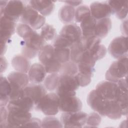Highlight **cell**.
Masks as SVG:
<instances>
[{
	"label": "cell",
	"mask_w": 128,
	"mask_h": 128,
	"mask_svg": "<svg viewBox=\"0 0 128 128\" xmlns=\"http://www.w3.org/2000/svg\"><path fill=\"white\" fill-rule=\"evenodd\" d=\"M29 4L44 16H50L55 7L53 2L49 0H30Z\"/></svg>",
	"instance_id": "cell-21"
},
{
	"label": "cell",
	"mask_w": 128,
	"mask_h": 128,
	"mask_svg": "<svg viewBox=\"0 0 128 128\" xmlns=\"http://www.w3.org/2000/svg\"><path fill=\"white\" fill-rule=\"evenodd\" d=\"M122 112L119 104L116 100H106L103 116H106L112 120H118L121 118Z\"/></svg>",
	"instance_id": "cell-24"
},
{
	"label": "cell",
	"mask_w": 128,
	"mask_h": 128,
	"mask_svg": "<svg viewBox=\"0 0 128 128\" xmlns=\"http://www.w3.org/2000/svg\"><path fill=\"white\" fill-rule=\"evenodd\" d=\"M127 76L128 55L114 62L106 71L105 78L108 81L116 83L120 80L127 78Z\"/></svg>",
	"instance_id": "cell-3"
},
{
	"label": "cell",
	"mask_w": 128,
	"mask_h": 128,
	"mask_svg": "<svg viewBox=\"0 0 128 128\" xmlns=\"http://www.w3.org/2000/svg\"><path fill=\"white\" fill-rule=\"evenodd\" d=\"M95 90L104 100H116L118 87L116 82L106 80L99 82L96 86Z\"/></svg>",
	"instance_id": "cell-11"
},
{
	"label": "cell",
	"mask_w": 128,
	"mask_h": 128,
	"mask_svg": "<svg viewBox=\"0 0 128 128\" xmlns=\"http://www.w3.org/2000/svg\"><path fill=\"white\" fill-rule=\"evenodd\" d=\"M47 116H54L59 112V97L54 92L46 94L34 106Z\"/></svg>",
	"instance_id": "cell-4"
},
{
	"label": "cell",
	"mask_w": 128,
	"mask_h": 128,
	"mask_svg": "<svg viewBox=\"0 0 128 128\" xmlns=\"http://www.w3.org/2000/svg\"><path fill=\"white\" fill-rule=\"evenodd\" d=\"M12 92L10 84L7 78L0 76V106H5L9 102L10 96Z\"/></svg>",
	"instance_id": "cell-25"
},
{
	"label": "cell",
	"mask_w": 128,
	"mask_h": 128,
	"mask_svg": "<svg viewBox=\"0 0 128 128\" xmlns=\"http://www.w3.org/2000/svg\"><path fill=\"white\" fill-rule=\"evenodd\" d=\"M45 87L40 84H28L24 89V95L30 98L34 102V106L46 94Z\"/></svg>",
	"instance_id": "cell-15"
},
{
	"label": "cell",
	"mask_w": 128,
	"mask_h": 128,
	"mask_svg": "<svg viewBox=\"0 0 128 128\" xmlns=\"http://www.w3.org/2000/svg\"><path fill=\"white\" fill-rule=\"evenodd\" d=\"M6 106L7 108H14L24 112H30L34 108V104L30 98L24 96L17 100H10Z\"/></svg>",
	"instance_id": "cell-22"
},
{
	"label": "cell",
	"mask_w": 128,
	"mask_h": 128,
	"mask_svg": "<svg viewBox=\"0 0 128 128\" xmlns=\"http://www.w3.org/2000/svg\"><path fill=\"white\" fill-rule=\"evenodd\" d=\"M57 127L62 128V124L59 120L53 116H48L43 118L42 121V128Z\"/></svg>",
	"instance_id": "cell-38"
},
{
	"label": "cell",
	"mask_w": 128,
	"mask_h": 128,
	"mask_svg": "<svg viewBox=\"0 0 128 128\" xmlns=\"http://www.w3.org/2000/svg\"><path fill=\"white\" fill-rule=\"evenodd\" d=\"M46 73L42 64L34 63L31 66L28 72L30 82L32 84H40L44 80Z\"/></svg>",
	"instance_id": "cell-20"
},
{
	"label": "cell",
	"mask_w": 128,
	"mask_h": 128,
	"mask_svg": "<svg viewBox=\"0 0 128 128\" xmlns=\"http://www.w3.org/2000/svg\"><path fill=\"white\" fill-rule=\"evenodd\" d=\"M91 16L96 20L109 18L112 14L110 6L108 2H94L90 5Z\"/></svg>",
	"instance_id": "cell-16"
},
{
	"label": "cell",
	"mask_w": 128,
	"mask_h": 128,
	"mask_svg": "<svg viewBox=\"0 0 128 128\" xmlns=\"http://www.w3.org/2000/svg\"><path fill=\"white\" fill-rule=\"evenodd\" d=\"M10 82L12 92L10 94V100H15L24 96V89L29 84L30 80L26 73L19 72H11L7 76Z\"/></svg>",
	"instance_id": "cell-1"
},
{
	"label": "cell",
	"mask_w": 128,
	"mask_h": 128,
	"mask_svg": "<svg viewBox=\"0 0 128 128\" xmlns=\"http://www.w3.org/2000/svg\"><path fill=\"white\" fill-rule=\"evenodd\" d=\"M60 35L67 38L73 44L80 42L82 38L80 28L76 24H66L60 31Z\"/></svg>",
	"instance_id": "cell-17"
},
{
	"label": "cell",
	"mask_w": 128,
	"mask_h": 128,
	"mask_svg": "<svg viewBox=\"0 0 128 128\" xmlns=\"http://www.w3.org/2000/svg\"><path fill=\"white\" fill-rule=\"evenodd\" d=\"M93 75L78 72L75 76L76 80L80 86L84 87L88 86L92 81Z\"/></svg>",
	"instance_id": "cell-40"
},
{
	"label": "cell",
	"mask_w": 128,
	"mask_h": 128,
	"mask_svg": "<svg viewBox=\"0 0 128 128\" xmlns=\"http://www.w3.org/2000/svg\"><path fill=\"white\" fill-rule=\"evenodd\" d=\"M127 40L128 37L124 36H118L112 40L108 47V52L113 58L118 59L127 55Z\"/></svg>",
	"instance_id": "cell-10"
},
{
	"label": "cell",
	"mask_w": 128,
	"mask_h": 128,
	"mask_svg": "<svg viewBox=\"0 0 128 128\" xmlns=\"http://www.w3.org/2000/svg\"><path fill=\"white\" fill-rule=\"evenodd\" d=\"M64 2H66L68 4V5L73 6H76L80 4L81 2H82V1H66Z\"/></svg>",
	"instance_id": "cell-45"
},
{
	"label": "cell",
	"mask_w": 128,
	"mask_h": 128,
	"mask_svg": "<svg viewBox=\"0 0 128 128\" xmlns=\"http://www.w3.org/2000/svg\"><path fill=\"white\" fill-rule=\"evenodd\" d=\"M60 75L58 73L50 74L44 80V84L46 89L50 92L56 90L58 85Z\"/></svg>",
	"instance_id": "cell-31"
},
{
	"label": "cell",
	"mask_w": 128,
	"mask_h": 128,
	"mask_svg": "<svg viewBox=\"0 0 128 128\" xmlns=\"http://www.w3.org/2000/svg\"><path fill=\"white\" fill-rule=\"evenodd\" d=\"M8 112L6 128L22 127L32 118V114L13 108H6Z\"/></svg>",
	"instance_id": "cell-8"
},
{
	"label": "cell",
	"mask_w": 128,
	"mask_h": 128,
	"mask_svg": "<svg viewBox=\"0 0 128 128\" xmlns=\"http://www.w3.org/2000/svg\"><path fill=\"white\" fill-rule=\"evenodd\" d=\"M0 126L2 128H6L7 117H8V110L4 106H0Z\"/></svg>",
	"instance_id": "cell-44"
},
{
	"label": "cell",
	"mask_w": 128,
	"mask_h": 128,
	"mask_svg": "<svg viewBox=\"0 0 128 128\" xmlns=\"http://www.w3.org/2000/svg\"><path fill=\"white\" fill-rule=\"evenodd\" d=\"M59 97V110L62 112H76L82 108V102L76 96Z\"/></svg>",
	"instance_id": "cell-12"
},
{
	"label": "cell",
	"mask_w": 128,
	"mask_h": 128,
	"mask_svg": "<svg viewBox=\"0 0 128 128\" xmlns=\"http://www.w3.org/2000/svg\"><path fill=\"white\" fill-rule=\"evenodd\" d=\"M40 34L46 41H50L57 36L55 28L49 24H46L42 28Z\"/></svg>",
	"instance_id": "cell-33"
},
{
	"label": "cell",
	"mask_w": 128,
	"mask_h": 128,
	"mask_svg": "<svg viewBox=\"0 0 128 128\" xmlns=\"http://www.w3.org/2000/svg\"><path fill=\"white\" fill-rule=\"evenodd\" d=\"M34 30L30 26L24 24H19L16 28V33L23 39L26 38Z\"/></svg>",
	"instance_id": "cell-42"
},
{
	"label": "cell",
	"mask_w": 128,
	"mask_h": 128,
	"mask_svg": "<svg viewBox=\"0 0 128 128\" xmlns=\"http://www.w3.org/2000/svg\"><path fill=\"white\" fill-rule=\"evenodd\" d=\"M79 86L75 76L60 74L56 94L58 96H76V90Z\"/></svg>",
	"instance_id": "cell-6"
},
{
	"label": "cell",
	"mask_w": 128,
	"mask_h": 128,
	"mask_svg": "<svg viewBox=\"0 0 128 128\" xmlns=\"http://www.w3.org/2000/svg\"><path fill=\"white\" fill-rule=\"evenodd\" d=\"M112 26V20L106 18L97 20L94 28V34L101 40L105 38L110 30Z\"/></svg>",
	"instance_id": "cell-26"
},
{
	"label": "cell",
	"mask_w": 128,
	"mask_h": 128,
	"mask_svg": "<svg viewBox=\"0 0 128 128\" xmlns=\"http://www.w3.org/2000/svg\"><path fill=\"white\" fill-rule=\"evenodd\" d=\"M86 101L92 110L103 116L106 100H104L95 90L90 91L88 94Z\"/></svg>",
	"instance_id": "cell-18"
},
{
	"label": "cell",
	"mask_w": 128,
	"mask_h": 128,
	"mask_svg": "<svg viewBox=\"0 0 128 128\" xmlns=\"http://www.w3.org/2000/svg\"><path fill=\"white\" fill-rule=\"evenodd\" d=\"M110 7L112 14L120 20L124 19L128 14V0H109L107 2Z\"/></svg>",
	"instance_id": "cell-23"
},
{
	"label": "cell",
	"mask_w": 128,
	"mask_h": 128,
	"mask_svg": "<svg viewBox=\"0 0 128 128\" xmlns=\"http://www.w3.org/2000/svg\"><path fill=\"white\" fill-rule=\"evenodd\" d=\"M39 61L48 74L60 72L62 64L58 61L54 56V47L50 44H46L38 54Z\"/></svg>",
	"instance_id": "cell-2"
},
{
	"label": "cell",
	"mask_w": 128,
	"mask_h": 128,
	"mask_svg": "<svg viewBox=\"0 0 128 128\" xmlns=\"http://www.w3.org/2000/svg\"><path fill=\"white\" fill-rule=\"evenodd\" d=\"M90 15V10L88 6H80L75 10L74 20L76 22L80 23L84 19Z\"/></svg>",
	"instance_id": "cell-37"
},
{
	"label": "cell",
	"mask_w": 128,
	"mask_h": 128,
	"mask_svg": "<svg viewBox=\"0 0 128 128\" xmlns=\"http://www.w3.org/2000/svg\"><path fill=\"white\" fill-rule=\"evenodd\" d=\"M97 20L91 15L84 19L80 22V29L82 36H93Z\"/></svg>",
	"instance_id": "cell-29"
},
{
	"label": "cell",
	"mask_w": 128,
	"mask_h": 128,
	"mask_svg": "<svg viewBox=\"0 0 128 128\" xmlns=\"http://www.w3.org/2000/svg\"><path fill=\"white\" fill-rule=\"evenodd\" d=\"M88 51L91 56L96 62L102 58L106 54V48L101 44L97 45Z\"/></svg>",
	"instance_id": "cell-36"
},
{
	"label": "cell",
	"mask_w": 128,
	"mask_h": 128,
	"mask_svg": "<svg viewBox=\"0 0 128 128\" xmlns=\"http://www.w3.org/2000/svg\"><path fill=\"white\" fill-rule=\"evenodd\" d=\"M20 20L23 24L29 26L33 30H38L42 28L46 22L44 16L40 14L30 4L26 6Z\"/></svg>",
	"instance_id": "cell-5"
},
{
	"label": "cell",
	"mask_w": 128,
	"mask_h": 128,
	"mask_svg": "<svg viewBox=\"0 0 128 128\" xmlns=\"http://www.w3.org/2000/svg\"><path fill=\"white\" fill-rule=\"evenodd\" d=\"M12 66L17 72L26 73L31 66V63L28 58L23 55H16L12 60Z\"/></svg>",
	"instance_id": "cell-27"
},
{
	"label": "cell",
	"mask_w": 128,
	"mask_h": 128,
	"mask_svg": "<svg viewBox=\"0 0 128 128\" xmlns=\"http://www.w3.org/2000/svg\"><path fill=\"white\" fill-rule=\"evenodd\" d=\"M16 22H14L4 16H0V44H7L8 40L16 31Z\"/></svg>",
	"instance_id": "cell-14"
},
{
	"label": "cell",
	"mask_w": 128,
	"mask_h": 128,
	"mask_svg": "<svg viewBox=\"0 0 128 128\" xmlns=\"http://www.w3.org/2000/svg\"><path fill=\"white\" fill-rule=\"evenodd\" d=\"M23 40L22 42V46H25L38 52L46 44V41L40 34L34 30Z\"/></svg>",
	"instance_id": "cell-19"
},
{
	"label": "cell",
	"mask_w": 128,
	"mask_h": 128,
	"mask_svg": "<svg viewBox=\"0 0 128 128\" xmlns=\"http://www.w3.org/2000/svg\"><path fill=\"white\" fill-rule=\"evenodd\" d=\"M76 10L69 5L62 6L59 10L58 17L60 20L64 24H71L74 20Z\"/></svg>",
	"instance_id": "cell-28"
},
{
	"label": "cell",
	"mask_w": 128,
	"mask_h": 128,
	"mask_svg": "<svg viewBox=\"0 0 128 128\" xmlns=\"http://www.w3.org/2000/svg\"><path fill=\"white\" fill-rule=\"evenodd\" d=\"M127 78L120 80L117 82L118 90L116 100L121 108L122 115H128V82Z\"/></svg>",
	"instance_id": "cell-13"
},
{
	"label": "cell",
	"mask_w": 128,
	"mask_h": 128,
	"mask_svg": "<svg viewBox=\"0 0 128 128\" xmlns=\"http://www.w3.org/2000/svg\"><path fill=\"white\" fill-rule=\"evenodd\" d=\"M70 58L72 62L78 64L80 61L82 56L86 50L81 40L72 44L70 48Z\"/></svg>",
	"instance_id": "cell-30"
},
{
	"label": "cell",
	"mask_w": 128,
	"mask_h": 128,
	"mask_svg": "<svg viewBox=\"0 0 128 128\" xmlns=\"http://www.w3.org/2000/svg\"><path fill=\"white\" fill-rule=\"evenodd\" d=\"M54 54L56 60L62 64L70 61V48L54 47Z\"/></svg>",
	"instance_id": "cell-32"
},
{
	"label": "cell",
	"mask_w": 128,
	"mask_h": 128,
	"mask_svg": "<svg viewBox=\"0 0 128 128\" xmlns=\"http://www.w3.org/2000/svg\"><path fill=\"white\" fill-rule=\"evenodd\" d=\"M88 114L82 111L63 112L60 122L64 128H82L86 124Z\"/></svg>",
	"instance_id": "cell-7"
},
{
	"label": "cell",
	"mask_w": 128,
	"mask_h": 128,
	"mask_svg": "<svg viewBox=\"0 0 128 128\" xmlns=\"http://www.w3.org/2000/svg\"><path fill=\"white\" fill-rule=\"evenodd\" d=\"M101 40L100 38L93 35L87 36H82L81 42L85 48L88 50H90L97 45L100 44Z\"/></svg>",
	"instance_id": "cell-35"
},
{
	"label": "cell",
	"mask_w": 128,
	"mask_h": 128,
	"mask_svg": "<svg viewBox=\"0 0 128 128\" xmlns=\"http://www.w3.org/2000/svg\"><path fill=\"white\" fill-rule=\"evenodd\" d=\"M60 72V74L74 76L78 72V65L72 61H68L62 64Z\"/></svg>",
	"instance_id": "cell-34"
},
{
	"label": "cell",
	"mask_w": 128,
	"mask_h": 128,
	"mask_svg": "<svg viewBox=\"0 0 128 128\" xmlns=\"http://www.w3.org/2000/svg\"><path fill=\"white\" fill-rule=\"evenodd\" d=\"M54 40L53 45L54 47L70 48L74 44L72 42L60 34L57 36Z\"/></svg>",
	"instance_id": "cell-41"
},
{
	"label": "cell",
	"mask_w": 128,
	"mask_h": 128,
	"mask_svg": "<svg viewBox=\"0 0 128 128\" xmlns=\"http://www.w3.org/2000/svg\"><path fill=\"white\" fill-rule=\"evenodd\" d=\"M26 6L22 1L10 0L4 8H0V16L16 22L20 18Z\"/></svg>",
	"instance_id": "cell-9"
},
{
	"label": "cell",
	"mask_w": 128,
	"mask_h": 128,
	"mask_svg": "<svg viewBox=\"0 0 128 128\" xmlns=\"http://www.w3.org/2000/svg\"><path fill=\"white\" fill-rule=\"evenodd\" d=\"M22 127H38L42 128V121L38 118H30Z\"/></svg>",
	"instance_id": "cell-43"
},
{
	"label": "cell",
	"mask_w": 128,
	"mask_h": 128,
	"mask_svg": "<svg viewBox=\"0 0 128 128\" xmlns=\"http://www.w3.org/2000/svg\"><path fill=\"white\" fill-rule=\"evenodd\" d=\"M101 117L100 114L96 112H94L88 115L86 124L88 127H96L101 122Z\"/></svg>",
	"instance_id": "cell-39"
}]
</instances>
